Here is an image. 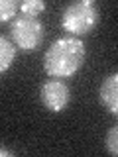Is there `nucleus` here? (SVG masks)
I'll return each instance as SVG.
<instances>
[{"label":"nucleus","instance_id":"f257e3e1","mask_svg":"<svg viewBox=\"0 0 118 157\" xmlns=\"http://www.w3.org/2000/svg\"><path fill=\"white\" fill-rule=\"evenodd\" d=\"M85 57L87 49L79 37H59L47 47L43 55V69L53 78H67L83 67Z\"/></svg>","mask_w":118,"mask_h":157},{"label":"nucleus","instance_id":"f03ea898","mask_svg":"<svg viewBox=\"0 0 118 157\" xmlns=\"http://www.w3.org/2000/svg\"><path fill=\"white\" fill-rule=\"evenodd\" d=\"M96 24H98V8L92 0H79V2L69 4L63 10L61 26L73 37L92 32Z\"/></svg>","mask_w":118,"mask_h":157},{"label":"nucleus","instance_id":"7ed1b4c3","mask_svg":"<svg viewBox=\"0 0 118 157\" xmlns=\"http://www.w3.org/2000/svg\"><path fill=\"white\" fill-rule=\"evenodd\" d=\"M10 37L16 47L24 51H33L43 41V24L37 18L20 16L10 24Z\"/></svg>","mask_w":118,"mask_h":157},{"label":"nucleus","instance_id":"20e7f679","mask_svg":"<svg viewBox=\"0 0 118 157\" xmlns=\"http://www.w3.org/2000/svg\"><path fill=\"white\" fill-rule=\"evenodd\" d=\"M39 100L49 112H61L67 108L69 100H71V92L63 81L53 78V81L43 82L41 90H39Z\"/></svg>","mask_w":118,"mask_h":157},{"label":"nucleus","instance_id":"39448f33","mask_svg":"<svg viewBox=\"0 0 118 157\" xmlns=\"http://www.w3.org/2000/svg\"><path fill=\"white\" fill-rule=\"evenodd\" d=\"M98 98H100L102 106L110 114L118 116V73H112L102 81L100 90H98Z\"/></svg>","mask_w":118,"mask_h":157},{"label":"nucleus","instance_id":"423d86ee","mask_svg":"<svg viewBox=\"0 0 118 157\" xmlns=\"http://www.w3.org/2000/svg\"><path fill=\"white\" fill-rule=\"evenodd\" d=\"M16 43L12 39H8V36H0V71H8L12 65L14 57H16Z\"/></svg>","mask_w":118,"mask_h":157},{"label":"nucleus","instance_id":"0eeeda50","mask_svg":"<svg viewBox=\"0 0 118 157\" xmlns=\"http://www.w3.org/2000/svg\"><path fill=\"white\" fill-rule=\"evenodd\" d=\"M20 10H22V16L36 18L45 10V2L43 0H26V2L20 4Z\"/></svg>","mask_w":118,"mask_h":157},{"label":"nucleus","instance_id":"6e6552de","mask_svg":"<svg viewBox=\"0 0 118 157\" xmlns=\"http://www.w3.org/2000/svg\"><path fill=\"white\" fill-rule=\"evenodd\" d=\"M20 4L16 0H2L0 2V22H8L16 16V10Z\"/></svg>","mask_w":118,"mask_h":157},{"label":"nucleus","instance_id":"1a4fd4ad","mask_svg":"<svg viewBox=\"0 0 118 157\" xmlns=\"http://www.w3.org/2000/svg\"><path fill=\"white\" fill-rule=\"evenodd\" d=\"M104 145H106V149L110 151L112 155H118V126H112L110 130H108Z\"/></svg>","mask_w":118,"mask_h":157},{"label":"nucleus","instance_id":"9d476101","mask_svg":"<svg viewBox=\"0 0 118 157\" xmlns=\"http://www.w3.org/2000/svg\"><path fill=\"white\" fill-rule=\"evenodd\" d=\"M0 155H2V157H10V155H14V151H8V149H4V147H2V149H0Z\"/></svg>","mask_w":118,"mask_h":157}]
</instances>
